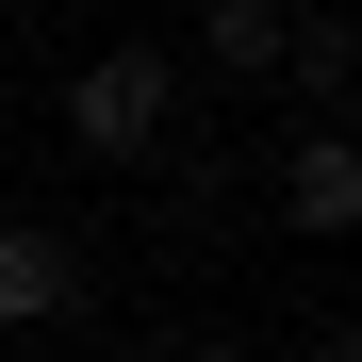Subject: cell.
<instances>
[{
  "label": "cell",
  "mask_w": 362,
  "mask_h": 362,
  "mask_svg": "<svg viewBox=\"0 0 362 362\" xmlns=\"http://www.w3.org/2000/svg\"><path fill=\"white\" fill-rule=\"evenodd\" d=\"M49 115H66V148H83V165H148V148L181 132V49H83Z\"/></svg>",
  "instance_id": "cell-1"
},
{
  "label": "cell",
  "mask_w": 362,
  "mask_h": 362,
  "mask_svg": "<svg viewBox=\"0 0 362 362\" xmlns=\"http://www.w3.org/2000/svg\"><path fill=\"white\" fill-rule=\"evenodd\" d=\"M83 296H99V247H83V230L0 214V329H83Z\"/></svg>",
  "instance_id": "cell-2"
},
{
  "label": "cell",
  "mask_w": 362,
  "mask_h": 362,
  "mask_svg": "<svg viewBox=\"0 0 362 362\" xmlns=\"http://www.w3.org/2000/svg\"><path fill=\"white\" fill-rule=\"evenodd\" d=\"M280 230H296V247H346V230H362V132H346V115L280 148Z\"/></svg>",
  "instance_id": "cell-3"
},
{
  "label": "cell",
  "mask_w": 362,
  "mask_h": 362,
  "mask_svg": "<svg viewBox=\"0 0 362 362\" xmlns=\"http://www.w3.org/2000/svg\"><path fill=\"white\" fill-rule=\"evenodd\" d=\"M280 33H296L280 0H214L198 49H181V83H198V66H214V83H280Z\"/></svg>",
  "instance_id": "cell-4"
},
{
  "label": "cell",
  "mask_w": 362,
  "mask_h": 362,
  "mask_svg": "<svg viewBox=\"0 0 362 362\" xmlns=\"http://www.w3.org/2000/svg\"><path fill=\"white\" fill-rule=\"evenodd\" d=\"M280 83H313V99H362V17H296V33H280Z\"/></svg>",
  "instance_id": "cell-5"
},
{
  "label": "cell",
  "mask_w": 362,
  "mask_h": 362,
  "mask_svg": "<svg viewBox=\"0 0 362 362\" xmlns=\"http://www.w3.org/2000/svg\"><path fill=\"white\" fill-rule=\"evenodd\" d=\"M181 362H264V346H230V329H198V346H181Z\"/></svg>",
  "instance_id": "cell-6"
},
{
  "label": "cell",
  "mask_w": 362,
  "mask_h": 362,
  "mask_svg": "<svg viewBox=\"0 0 362 362\" xmlns=\"http://www.w3.org/2000/svg\"><path fill=\"white\" fill-rule=\"evenodd\" d=\"M296 362H362V329H313V346H296Z\"/></svg>",
  "instance_id": "cell-7"
}]
</instances>
